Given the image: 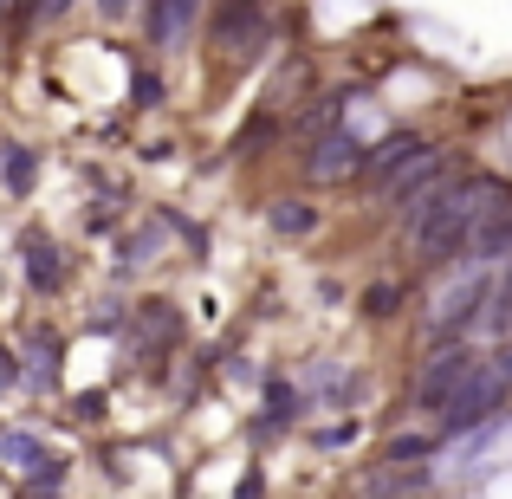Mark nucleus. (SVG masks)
<instances>
[{
  "mask_svg": "<svg viewBox=\"0 0 512 499\" xmlns=\"http://www.w3.org/2000/svg\"><path fill=\"white\" fill-rule=\"evenodd\" d=\"M500 208H512V188L500 175H461V182H435L422 201L409 208V240L428 260L467 253V240L493 221Z\"/></svg>",
  "mask_w": 512,
  "mask_h": 499,
  "instance_id": "obj_1",
  "label": "nucleus"
},
{
  "mask_svg": "<svg viewBox=\"0 0 512 499\" xmlns=\"http://www.w3.org/2000/svg\"><path fill=\"white\" fill-rule=\"evenodd\" d=\"M500 402H506V383H500L493 370H480V363H474V376H467V383L454 389L448 402H441V428H448V435H474V428L487 422Z\"/></svg>",
  "mask_w": 512,
  "mask_h": 499,
  "instance_id": "obj_2",
  "label": "nucleus"
},
{
  "mask_svg": "<svg viewBox=\"0 0 512 499\" xmlns=\"http://www.w3.org/2000/svg\"><path fill=\"white\" fill-rule=\"evenodd\" d=\"M260 39H266V0H221V13H214V46L253 52Z\"/></svg>",
  "mask_w": 512,
  "mask_h": 499,
  "instance_id": "obj_3",
  "label": "nucleus"
},
{
  "mask_svg": "<svg viewBox=\"0 0 512 499\" xmlns=\"http://www.w3.org/2000/svg\"><path fill=\"white\" fill-rule=\"evenodd\" d=\"M487 292H493V279L480 273V266H474V273H467L454 292H441V299H435V337H454V331L474 325L480 305H487Z\"/></svg>",
  "mask_w": 512,
  "mask_h": 499,
  "instance_id": "obj_4",
  "label": "nucleus"
},
{
  "mask_svg": "<svg viewBox=\"0 0 512 499\" xmlns=\"http://www.w3.org/2000/svg\"><path fill=\"white\" fill-rule=\"evenodd\" d=\"M357 163H363V137L325 130V137L312 143V156H305V175H312V182H331V175H350Z\"/></svg>",
  "mask_w": 512,
  "mask_h": 499,
  "instance_id": "obj_5",
  "label": "nucleus"
},
{
  "mask_svg": "<svg viewBox=\"0 0 512 499\" xmlns=\"http://www.w3.org/2000/svg\"><path fill=\"white\" fill-rule=\"evenodd\" d=\"M435 175H441V150H435V143H422V150H415L409 163H402V169L383 182V195H389V201H402V208H415V201L435 188Z\"/></svg>",
  "mask_w": 512,
  "mask_h": 499,
  "instance_id": "obj_6",
  "label": "nucleus"
},
{
  "mask_svg": "<svg viewBox=\"0 0 512 499\" xmlns=\"http://www.w3.org/2000/svg\"><path fill=\"white\" fill-rule=\"evenodd\" d=\"M467 376H474V357H467L461 344H454V350H441V357L428 363V376H422V402H428V409H441V402H448L454 389L467 383Z\"/></svg>",
  "mask_w": 512,
  "mask_h": 499,
  "instance_id": "obj_7",
  "label": "nucleus"
},
{
  "mask_svg": "<svg viewBox=\"0 0 512 499\" xmlns=\"http://www.w3.org/2000/svg\"><path fill=\"white\" fill-rule=\"evenodd\" d=\"M26 383H33V389H52V383H59V331L39 325L33 337H26Z\"/></svg>",
  "mask_w": 512,
  "mask_h": 499,
  "instance_id": "obj_8",
  "label": "nucleus"
},
{
  "mask_svg": "<svg viewBox=\"0 0 512 499\" xmlns=\"http://www.w3.org/2000/svg\"><path fill=\"white\" fill-rule=\"evenodd\" d=\"M26 286L33 292H59L65 286V260H59V247H52L46 234L26 240Z\"/></svg>",
  "mask_w": 512,
  "mask_h": 499,
  "instance_id": "obj_9",
  "label": "nucleus"
},
{
  "mask_svg": "<svg viewBox=\"0 0 512 499\" xmlns=\"http://www.w3.org/2000/svg\"><path fill=\"white\" fill-rule=\"evenodd\" d=\"M175 337H182V312H175V305H163V299H150L137 312V344L143 350H163V344H175Z\"/></svg>",
  "mask_w": 512,
  "mask_h": 499,
  "instance_id": "obj_10",
  "label": "nucleus"
},
{
  "mask_svg": "<svg viewBox=\"0 0 512 499\" xmlns=\"http://www.w3.org/2000/svg\"><path fill=\"white\" fill-rule=\"evenodd\" d=\"M422 150V137H409V130H402V137H389V143H376V150H363V169H370V182L383 188L389 175H396L402 163H409V156Z\"/></svg>",
  "mask_w": 512,
  "mask_h": 499,
  "instance_id": "obj_11",
  "label": "nucleus"
},
{
  "mask_svg": "<svg viewBox=\"0 0 512 499\" xmlns=\"http://www.w3.org/2000/svg\"><path fill=\"white\" fill-rule=\"evenodd\" d=\"M188 20H195V0H150V39L156 46H182Z\"/></svg>",
  "mask_w": 512,
  "mask_h": 499,
  "instance_id": "obj_12",
  "label": "nucleus"
},
{
  "mask_svg": "<svg viewBox=\"0 0 512 499\" xmlns=\"http://www.w3.org/2000/svg\"><path fill=\"white\" fill-rule=\"evenodd\" d=\"M0 175H7V188H13V195H26V188H33V175H39V156H33V150H7Z\"/></svg>",
  "mask_w": 512,
  "mask_h": 499,
  "instance_id": "obj_13",
  "label": "nucleus"
},
{
  "mask_svg": "<svg viewBox=\"0 0 512 499\" xmlns=\"http://www.w3.org/2000/svg\"><path fill=\"white\" fill-rule=\"evenodd\" d=\"M273 227H279V234H312L318 214L305 208V201H273Z\"/></svg>",
  "mask_w": 512,
  "mask_h": 499,
  "instance_id": "obj_14",
  "label": "nucleus"
},
{
  "mask_svg": "<svg viewBox=\"0 0 512 499\" xmlns=\"http://www.w3.org/2000/svg\"><path fill=\"white\" fill-rule=\"evenodd\" d=\"M156 247H163V227H143V234L124 240V273H137V266L156 260Z\"/></svg>",
  "mask_w": 512,
  "mask_h": 499,
  "instance_id": "obj_15",
  "label": "nucleus"
},
{
  "mask_svg": "<svg viewBox=\"0 0 512 499\" xmlns=\"http://www.w3.org/2000/svg\"><path fill=\"white\" fill-rule=\"evenodd\" d=\"M0 454H7V461H20V467H46V461H52V454L39 448L33 435H0Z\"/></svg>",
  "mask_w": 512,
  "mask_h": 499,
  "instance_id": "obj_16",
  "label": "nucleus"
},
{
  "mask_svg": "<svg viewBox=\"0 0 512 499\" xmlns=\"http://www.w3.org/2000/svg\"><path fill=\"white\" fill-rule=\"evenodd\" d=\"M363 312H370V318H389V312H396V286H370V292H363Z\"/></svg>",
  "mask_w": 512,
  "mask_h": 499,
  "instance_id": "obj_17",
  "label": "nucleus"
},
{
  "mask_svg": "<svg viewBox=\"0 0 512 499\" xmlns=\"http://www.w3.org/2000/svg\"><path fill=\"white\" fill-rule=\"evenodd\" d=\"M65 7H72V0H26L20 20H52V13H65Z\"/></svg>",
  "mask_w": 512,
  "mask_h": 499,
  "instance_id": "obj_18",
  "label": "nucleus"
},
{
  "mask_svg": "<svg viewBox=\"0 0 512 499\" xmlns=\"http://www.w3.org/2000/svg\"><path fill=\"white\" fill-rule=\"evenodd\" d=\"M72 409H78V422H98V415H104V389H91V396H78Z\"/></svg>",
  "mask_w": 512,
  "mask_h": 499,
  "instance_id": "obj_19",
  "label": "nucleus"
},
{
  "mask_svg": "<svg viewBox=\"0 0 512 499\" xmlns=\"http://www.w3.org/2000/svg\"><path fill=\"white\" fill-rule=\"evenodd\" d=\"M487 370H493V376H500V383L512 389V337H506V350H500V357H493V363H487Z\"/></svg>",
  "mask_w": 512,
  "mask_h": 499,
  "instance_id": "obj_20",
  "label": "nucleus"
},
{
  "mask_svg": "<svg viewBox=\"0 0 512 499\" xmlns=\"http://www.w3.org/2000/svg\"><path fill=\"white\" fill-rule=\"evenodd\" d=\"M85 227H91V234H111L117 214H111V208H98V214H85Z\"/></svg>",
  "mask_w": 512,
  "mask_h": 499,
  "instance_id": "obj_21",
  "label": "nucleus"
},
{
  "mask_svg": "<svg viewBox=\"0 0 512 499\" xmlns=\"http://www.w3.org/2000/svg\"><path fill=\"white\" fill-rule=\"evenodd\" d=\"M156 98H163V85H156V78H143V72H137V104H156Z\"/></svg>",
  "mask_w": 512,
  "mask_h": 499,
  "instance_id": "obj_22",
  "label": "nucleus"
},
{
  "mask_svg": "<svg viewBox=\"0 0 512 499\" xmlns=\"http://www.w3.org/2000/svg\"><path fill=\"white\" fill-rule=\"evenodd\" d=\"M98 7H104V13H111V20H124V13H130V7H137V0H98Z\"/></svg>",
  "mask_w": 512,
  "mask_h": 499,
  "instance_id": "obj_23",
  "label": "nucleus"
},
{
  "mask_svg": "<svg viewBox=\"0 0 512 499\" xmlns=\"http://www.w3.org/2000/svg\"><path fill=\"white\" fill-rule=\"evenodd\" d=\"M7 383H20V370H13V357L0 350V389H7Z\"/></svg>",
  "mask_w": 512,
  "mask_h": 499,
  "instance_id": "obj_24",
  "label": "nucleus"
},
{
  "mask_svg": "<svg viewBox=\"0 0 512 499\" xmlns=\"http://www.w3.org/2000/svg\"><path fill=\"white\" fill-rule=\"evenodd\" d=\"M7 7H13V0H0V13H7Z\"/></svg>",
  "mask_w": 512,
  "mask_h": 499,
  "instance_id": "obj_25",
  "label": "nucleus"
}]
</instances>
